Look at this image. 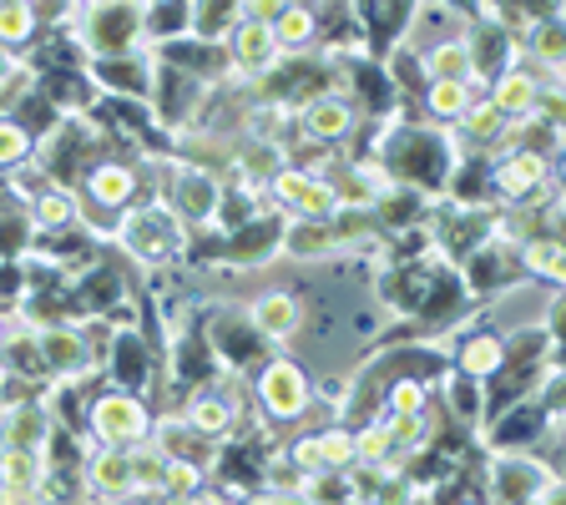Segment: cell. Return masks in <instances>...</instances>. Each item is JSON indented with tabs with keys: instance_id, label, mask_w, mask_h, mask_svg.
<instances>
[{
	"instance_id": "1",
	"label": "cell",
	"mask_w": 566,
	"mask_h": 505,
	"mask_svg": "<svg viewBox=\"0 0 566 505\" xmlns=\"http://www.w3.org/2000/svg\"><path fill=\"white\" fill-rule=\"evenodd\" d=\"M253 400H259L263 420L269 424H298L314 404V385H308V369L289 354H273L269 365L253 375Z\"/></svg>"
},
{
	"instance_id": "2",
	"label": "cell",
	"mask_w": 566,
	"mask_h": 505,
	"mask_svg": "<svg viewBox=\"0 0 566 505\" xmlns=\"http://www.w3.org/2000/svg\"><path fill=\"white\" fill-rule=\"evenodd\" d=\"M86 435H92L96 445L132 450L153 435V410H147V400L132 394V389H106V394L92 400V410H86Z\"/></svg>"
},
{
	"instance_id": "3",
	"label": "cell",
	"mask_w": 566,
	"mask_h": 505,
	"mask_svg": "<svg viewBox=\"0 0 566 505\" xmlns=\"http://www.w3.org/2000/svg\"><path fill=\"white\" fill-rule=\"evenodd\" d=\"M354 122H359V112H354V102L339 92H314V96H304L294 112V127L308 147H339V141H349Z\"/></svg>"
},
{
	"instance_id": "4",
	"label": "cell",
	"mask_w": 566,
	"mask_h": 505,
	"mask_svg": "<svg viewBox=\"0 0 566 505\" xmlns=\"http://www.w3.org/2000/svg\"><path fill=\"white\" fill-rule=\"evenodd\" d=\"M491 182L506 202H531L536 192L552 188V152H542V147H511V152L495 157Z\"/></svg>"
},
{
	"instance_id": "5",
	"label": "cell",
	"mask_w": 566,
	"mask_h": 505,
	"mask_svg": "<svg viewBox=\"0 0 566 505\" xmlns=\"http://www.w3.org/2000/svg\"><path fill=\"white\" fill-rule=\"evenodd\" d=\"M542 96H546V86L521 61H506L495 76H485V102L495 106L501 122H536L542 117Z\"/></svg>"
},
{
	"instance_id": "6",
	"label": "cell",
	"mask_w": 566,
	"mask_h": 505,
	"mask_svg": "<svg viewBox=\"0 0 566 505\" xmlns=\"http://www.w3.org/2000/svg\"><path fill=\"white\" fill-rule=\"evenodd\" d=\"M223 51H228V66L248 82H263L273 66L283 61L279 41H273V25H259V21H233L223 35Z\"/></svg>"
},
{
	"instance_id": "7",
	"label": "cell",
	"mask_w": 566,
	"mask_h": 505,
	"mask_svg": "<svg viewBox=\"0 0 566 505\" xmlns=\"http://www.w3.org/2000/svg\"><path fill=\"white\" fill-rule=\"evenodd\" d=\"M82 192L106 212H127L142 192V167L137 162H122V157H102L82 172Z\"/></svg>"
},
{
	"instance_id": "8",
	"label": "cell",
	"mask_w": 566,
	"mask_h": 505,
	"mask_svg": "<svg viewBox=\"0 0 566 505\" xmlns=\"http://www.w3.org/2000/svg\"><path fill=\"white\" fill-rule=\"evenodd\" d=\"M243 314H248V329L269 344H289L304 329V304H298V294H289V288H263V294H253Z\"/></svg>"
},
{
	"instance_id": "9",
	"label": "cell",
	"mask_w": 566,
	"mask_h": 505,
	"mask_svg": "<svg viewBox=\"0 0 566 505\" xmlns=\"http://www.w3.org/2000/svg\"><path fill=\"white\" fill-rule=\"evenodd\" d=\"M167 208L182 218V223H212V212L223 208V182L212 167H177L172 177V202Z\"/></svg>"
},
{
	"instance_id": "10",
	"label": "cell",
	"mask_w": 566,
	"mask_h": 505,
	"mask_svg": "<svg viewBox=\"0 0 566 505\" xmlns=\"http://www.w3.org/2000/svg\"><path fill=\"white\" fill-rule=\"evenodd\" d=\"M51 435H56L51 400H6V404H0V445L46 450Z\"/></svg>"
},
{
	"instance_id": "11",
	"label": "cell",
	"mask_w": 566,
	"mask_h": 505,
	"mask_svg": "<svg viewBox=\"0 0 566 505\" xmlns=\"http://www.w3.org/2000/svg\"><path fill=\"white\" fill-rule=\"evenodd\" d=\"M117 243L127 248L137 263H153V269H157V263H167L177 253L182 233L167 238L163 233V212H157V208H142V212H127V218L117 223Z\"/></svg>"
},
{
	"instance_id": "12",
	"label": "cell",
	"mask_w": 566,
	"mask_h": 505,
	"mask_svg": "<svg viewBox=\"0 0 566 505\" xmlns=\"http://www.w3.org/2000/svg\"><path fill=\"white\" fill-rule=\"evenodd\" d=\"M420 66H424V82H460V86L485 82L481 61H475V51H471V35L430 41V46L420 51Z\"/></svg>"
},
{
	"instance_id": "13",
	"label": "cell",
	"mask_w": 566,
	"mask_h": 505,
	"mask_svg": "<svg viewBox=\"0 0 566 505\" xmlns=\"http://www.w3.org/2000/svg\"><path fill=\"white\" fill-rule=\"evenodd\" d=\"M51 475L46 450H21V445H0V495L6 501H35L41 485Z\"/></svg>"
},
{
	"instance_id": "14",
	"label": "cell",
	"mask_w": 566,
	"mask_h": 505,
	"mask_svg": "<svg viewBox=\"0 0 566 505\" xmlns=\"http://www.w3.org/2000/svg\"><path fill=\"white\" fill-rule=\"evenodd\" d=\"M182 424H188L198 440L218 445V440H228L238 430V410H233V400L218 394V389H202V394H192V400L182 404Z\"/></svg>"
},
{
	"instance_id": "15",
	"label": "cell",
	"mask_w": 566,
	"mask_h": 505,
	"mask_svg": "<svg viewBox=\"0 0 566 505\" xmlns=\"http://www.w3.org/2000/svg\"><path fill=\"white\" fill-rule=\"evenodd\" d=\"M35 349H41L46 375L82 379V369H86V334L82 329H41L35 334Z\"/></svg>"
},
{
	"instance_id": "16",
	"label": "cell",
	"mask_w": 566,
	"mask_h": 505,
	"mask_svg": "<svg viewBox=\"0 0 566 505\" xmlns=\"http://www.w3.org/2000/svg\"><path fill=\"white\" fill-rule=\"evenodd\" d=\"M25 223H31L35 233H66V228L82 223V202H76L71 188H41L25 202Z\"/></svg>"
},
{
	"instance_id": "17",
	"label": "cell",
	"mask_w": 566,
	"mask_h": 505,
	"mask_svg": "<svg viewBox=\"0 0 566 505\" xmlns=\"http://www.w3.org/2000/svg\"><path fill=\"white\" fill-rule=\"evenodd\" d=\"M506 339L501 334H471V339L460 344V354H455V365H460V375L465 379H475V385H485V379H495L501 369H506Z\"/></svg>"
},
{
	"instance_id": "18",
	"label": "cell",
	"mask_w": 566,
	"mask_h": 505,
	"mask_svg": "<svg viewBox=\"0 0 566 505\" xmlns=\"http://www.w3.org/2000/svg\"><path fill=\"white\" fill-rule=\"evenodd\" d=\"M516 259L521 269L531 273V278H542V283H562L566 278V248L556 233H531L516 243Z\"/></svg>"
},
{
	"instance_id": "19",
	"label": "cell",
	"mask_w": 566,
	"mask_h": 505,
	"mask_svg": "<svg viewBox=\"0 0 566 505\" xmlns=\"http://www.w3.org/2000/svg\"><path fill=\"white\" fill-rule=\"evenodd\" d=\"M481 96H485V82H475V86L424 82L420 102H424V117H430V122H460L465 112H471V102H481Z\"/></svg>"
},
{
	"instance_id": "20",
	"label": "cell",
	"mask_w": 566,
	"mask_h": 505,
	"mask_svg": "<svg viewBox=\"0 0 566 505\" xmlns=\"http://www.w3.org/2000/svg\"><path fill=\"white\" fill-rule=\"evenodd\" d=\"M273 41H279V51L289 56V51H304L318 41V11L308 6V0H289L279 15H273Z\"/></svg>"
},
{
	"instance_id": "21",
	"label": "cell",
	"mask_w": 566,
	"mask_h": 505,
	"mask_svg": "<svg viewBox=\"0 0 566 505\" xmlns=\"http://www.w3.org/2000/svg\"><path fill=\"white\" fill-rule=\"evenodd\" d=\"M35 31H41V15L31 0H0V46L21 51L35 41Z\"/></svg>"
},
{
	"instance_id": "22",
	"label": "cell",
	"mask_w": 566,
	"mask_h": 505,
	"mask_svg": "<svg viewBox=\"0 0 566 505\" xmlns=\"http://www.w3.org/2000/svg\"><path fill=\"white\" fill-rule=\"evenodd\" d=\"M208 485V465L188 455H163V495L167 501H188L192 491Z\"/></svg>"
},
{
	"instance_id": "23",
	"label": "cell",
	"mask_w": 566,
	"mask_h": 505,
	"mask_svg": "<svg viewBox=\"0 0 566 505\" xmlns=\"http://www.w3.org/2000/svg\"><path fill=\"white\" fill-rule=\"evenodd\" d=\"M395 460V440H389V420L375 414L369 424L354 430V465H389ZM395 471V465H389Z\"/></svg>"
},
{
	"instance_id": "24",
	"label": "cell",
	"mask_w": 566,
	"mask_h": 505,
	"mask_svg": "<svg viewBox=\"0 0 566 505\" xmlns=\"http://www.w3.org/2000/svg\"><path fill=\"white\" fill-rule=\"evenodd\" d=\"M127 460H132V501H157L163 495V455L142 440V445L127 450Z\"/></svg>"
},
{
	"instance_id": "25",
	"label": "cell",
	"mask_w": 566,
	"mask_h": 505,
	"mask_svg": "<svg viewBox=\"0 0 566 505\" xmlns=\"http://www.w3.org/2000/svg\"><path fill=\"white\" fill-rule=\"evenodd\" d=\"M314 450L324 471H354V430L349 424H324L314 430Z\"/></svg>"
},
{
	"instance_id": "26",
	"label": "cell",
	"mask_w": 566,
	"mask_h": 505,
	"mask_svg": "<svg viewBox=\"0 0 566 505\" xmlns=\"http://www.w3.org/2000/svg\"><path fill=\"white\" fill-rule=\"evenodd\" d=\"M424 410H430V385L424 379L400 375L385 389V414H395V420H410V414H424Z\"/></svg>"
},
{
	"instance_id": "27",
	"label": "cell",
	"mask_w": 566,
	"mask_h": 505,
	"mask_svg": "<svg viewBox=\"0 0 566 505\" xmlns=\"http://www.w3.org/2000/svg\"><path fill=\"white\" fill-rule=\"evenodd\" d=\"M31 152H35L31 127H25V122H15V117H0V167L31 162Z\"/></svg>"
},
{
	"instance_id": "28",
	"label": "cell",
	"mask_w": 566,
	"mask_h": 505,
	"mask_svg": "<svg viewBox=\"0 0 566 505\" xmlns=\"http://www.w3.org/2000/svg\"><path fill=\"white\" fill-rule=\"evenodd\" d=\"M460 131H471V141H475V147H495V137L506 131V122L495 117V106L481 96V102H471V112L460 117Z\"/></svg>"
},
{
	"instance_id": "29",
	"label": "cell",
	"mask_w": 566,
	"mask_h": 505,
	"mask_svg": "<svg viewBox=\"0 0 566 505\" xmlns=\"http://www.w3.org/2000/svg\"><path fill=\"white\" fill-rule=\"evenodd\" d=\"M289 0H238V21H259V25H273V15L283 11Z\"/></svg>"
},
{
	"instance_id": "30",
	"label": "cell",
	"mask_w": 566,
	"mask_h": 505,
	"mask_svg": "<svg viewBox=\"0 0 566 505\" xmlns=\"http://www.w3.org/2000/svg\"><path fill=\"white\" fill-rule=\"evenodd\" d=\"M177 505H238L228 491H218V485H202V491H192L188 501H177Z\"/></svg>"
},
{
	"instance_id": "31",
	"label": "cell",
	"mask_w": 566,
	"mask_h": 505,
	"mask_svg": "<svg viewBox=\"0 0 566 505\" xmlns=\"http://www.w3.org/2000/svg\"><path fill=\"white\" fill-rule=\"evenodd\" d=\"M243 505H289V501H283L279 491H253V495H248Z\"/></svg>"
},
{
	"instance_id": "32",
	"label": "cell",
	"mask_w": 566,
	"mask_h": 505,
	"mask_svg": "<svg viewBox=\"0 0 566 505\" xmlns=\"http://www.w3.org/2000/svg\"><path fill=\"white\" fill-rule=\"evenodd\" d=\"M6 389H11V375H6V365H0V404H6Z\"/></svg>"
},
{
	"instance_id": "33",
	"label": "cell",
	"mask_w": 566,
	"mask_h": 505,
	"mask_svg": "<svg viewBox=\"0 0 566 505\" xmlns=\"http://www.w3.org/2000/svg\"><path fill=\"white\" fill-rule=\"evenodd\" d=\"M86 11H102V6H117V0H82Z\"/></svg>"
},
{
	"instance_id": "34",
	"label": "cell",
	"mask_w": 566,
	"mask_h": 505,
	"mask_svg": "<svg viewBox=\"0 0 566 505\" xmlns=\"http://www.w3.org/2000/svg\"><path fill=\"white\" fill-rule=\"evenodd\" d=\"M6 334H11V324H6V318H0V344H6Z\"/></svg>"
},
{
	"instance_id": "35",
	"label": "cell",
	"mask_w": 566,
	"mask_h": 505,
	"mask_svg": "<svg viewBox=\"0 0 566 505\" xmlns=\"http://www.w3.org/2000/svg\"><path fill=\"white\" fill-rule=\"evenodd\" d=\"M137 6H147V0H137Z\"/></svg>"
}]
</instances>
